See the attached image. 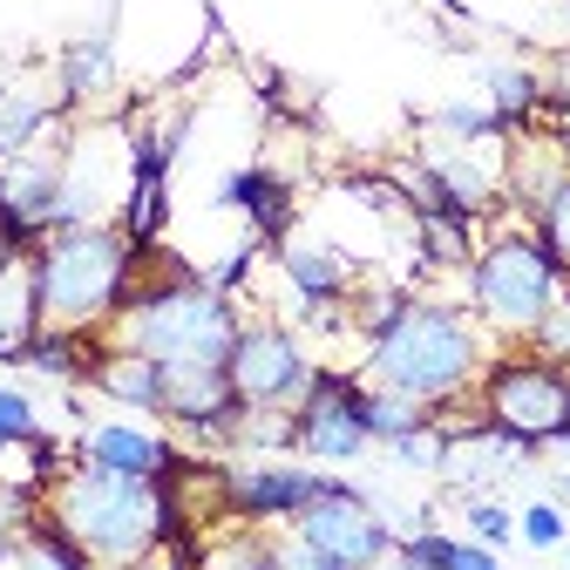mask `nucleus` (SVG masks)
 <instances>
[{
  "instance_id": "1",
  "label": "nucleus",
  "mask_w": 570,
  "mask_h": 570,
  "mask_svg": "<svg viewBox=\"0 0 570 570\" xmlns=\"http://www.w3.org/2000/svg\"><path fill=\"white\" fill-rule=\"evenodd\" d=\"M48 523L68 530L102 570L157 557L177 537V495L170 482H142V475H116L96 462H68L48 482Z\"/></svg>"
},
{
  "instance_id": "2",
  "label": "nucleus",
  "mask_w": 570,
  "mask_h": 570,
  "mask_svg": "<svg viewBox=\"0 0 570 570\" xmlns=\"http://www.w3.org/2000/svg\"><path fill=\"white\" fill-rule=\"evenodd\" d=\"M489 367L482 353V320L449 306V299H407L401 320L367 340V387H387V394H407L421 401L428 414L462 401Z\"/></svg>"
},
{
  "instance_id": "3",
  "label": "nucleus",
  "mask_w": 570,
  "mask_h": 570,
  "mask_svg": "<svg viewBox=\"0 0 570 570\" xmlns=\"http://www.w3.org/2000/svg\"><path fill=\"white\" fill-rule=\"evenodd\" d=\"M136 258H142V245L122 225H68V232H48L28 252L41 326L109 333V320L136 293Z\"/></svg>"
},
{
  "instance_id": "4",
  "label": "nucleus",
  "mask_w": 570,
  "mask_h": 570,
  "mask_svg": "<svg viewBox=\"0 0 570 570\" xmlns=\"http://www.w3.org/2000/svg\"><path fill=\"white\" fill-rule=\"evenodd\" d=\"M238 306L225 293H210L204 272H170L157 285H136L122 313L109 320V346H136L164 367H225L238 340Z\"/></svg>"
},
{
  "instance_id": "5",
  "label": "nucleus",
  "mask_w": 570,
  "mask_h": 570,
  "mask_svg": "<svg viewBox=\"0 0 570 570\" xmlns=\"http://www.w3.org/2000/svg\"><path fill=\"white\" fill-rule=\"evenodd\" d=\"M563 278L570 265L543 245V232H503L469 258V306L495 340H530Z\"/></svg>"
},
{
  "instance_id": "6",
  "label": "nucleus",
  "mask_w": 570,
  "mask_h": 570,
  "mask_svg": "<svg viewBox=\"0 0 570 570\" xmlns=\"http://www.w3.org/2000/svg\"><path fill=\"white\" fill-rule=\"evenodd\" d=\"M482 421L495 428V435H510L517 449L543 455L570 435V367L543 361V353H503V361H489L482 381Z\"/></svg>"
},
{
  "instance_id": "7",
  "label": "nucleus",
  "mask_w": 570,
  "mask_h": 570,
  "mask_svg": "<svg viewBox=\"0 0 570 570\" xmlns=\"http://www.w3.org/2000/svg\"><path fill=\"white\" fill-rule=\"evenodd\" d=\"M293 537H299L320 563H333V570H374V563H387L394 543H401L394 523H387V510L374 503L361 482H346V475H326V489L293 517Z\"/></svg>"
},
{
  "instance_id": "8",
  "label": "nucleus",
  "mask_w": 570,
  "mask_h": 570,
  "mask_svg": "<svg viewBox=\"0 0 570 570\" xmlns=\"http://www.w3.org/2000/svg\"><path fill=\"white\" fill-rule=\"evenodd\" d=\"M225 374H232V394L245 401V414H293L299 394L313 387L320 361L285 320H245L238 340H232Z\"/></svg>"
},
{
  "instance_id": "9",
  "label": "nucleus",
  "mask_w": 570,
  "mask_h": 570,
  "mask_svg": "<svg viewBox=\"0 0 570 570\" xmlns=\"http://www.w3.org/2000/svg\"><path fill=\"white\" fill-rule=\"evenodd\" d=\"M367 449H374V435H367V381L340 374V367H320L313 387L293 407V455L340 469V462H361Z\"/></svg>"
},
{
  "instance_id": "10",
  "label": "nucleus",
  "mask_w": 570,
  "mask_h": 570,
  "mask_svg": "<svg viewBox=\"0 0 570 570\" xmlns=\"http://www.w3.org/2000/svg\"><path fill=\"white\" fill-rule=\"evenodd\" d=\"M326 489V469H306L299 455H252L218 469V495L238 523H293Z\"/></svg>"
},
{
  "instance_id": "11",
  "label": "nucleus",
  "mask_w": 570,
  "mask_h": 570,
  "mask_svg": "<svg viewBox=\"0 0 570 570\" xmlns=\"http://www.w3.org/2000/svg\"><path fill=\"white\" fill-rule=\"evenodd\" d=\"M61 164H68V136H48L35 150L0 164V232H8L21 252H35L55 232L61 210Z\"/></svg>"
},
{
  "instance_id": "12",
  "label": "nucleus",
  "mask_w": 570,
  "mask_h": 570,
  "mask_svg": "<svg viewBox=\"0 0 570 570\" xmlns=\"http://www.w3.org/2000/svg\"><path fill=\"white\" fill-rule=\"evenodd\" d=\"M278 278H285V293L299 299V313H313V320H326V326H333V313L353 299V258H346L340 245L313 238V232H285V238H278Z\"/></svg>"
},
{
  "instance_id": "13",
  "label": "nucleus",
  "mask_w": 570,
  "mask_h": 570,
  "mask_svg": "<svg viewBox=\"0 0 570 570\" xmlns=\"http://www.w3.org/2000/svg\"><path fill=\"white\" fill-rule=\"evenodd\" d=\"M76 462L116 469V475H142V482H170L177 449H170L164 428L129 421V414H109V421H82V435H76Z\"/></svg>"
},
{
  "instance_id": "14",
  "label": "nucleus",
  "mask_w": 570,
  "mask_h": 570,
  "mask_svg": "<svg viewBox=\"0 0 570 570\" xmlns=\"http://www.w3.org/2000/svg\"><path fill=\"white\" fill-rule=\"evenodd\" d=\"M164 421L184 428V435H197V442H238L245 401L232 394V374L225 367H170Z\"/></svg>"
},
{
  "instance_id": "15",
  "label": "nucleus",
  "mask_w": 570,
  "mask_h": 570,
  "mask_svg": "<svg viewBox=\"0 0 570 570\" xmlns=\"http://www.w3.org/2000/svg\"><path fill=\"white\" fill-rule=\"evenodd\" d=\"M89 387L102 401H116L122 414H142V421H164V394H170V367L150 361L136 346H102V361L89 374Z\"/></svg>"
},
{
  "instance_id": "16",
  "label": "nucleus",
  "mask_w": 570,
  "mask_h": 570,
  "mask_svg": "<svg viewBox=\"0 0 570 570\" xmlns=\"http://www.w3.org/2000/svg\"><path fill=\"white\" fill-rule=\"evenodd\" d=\"M109 89H116V35L109 28L76 35V41L61 48V61H55V96H61V109H96Z\"/></svg>"
},
{
  "instance_id": "17",
  "label": "nucleus",
  "mask_w": 570,
  "mask_h": 570,
  "mask_svg": "<svg viewBox=\"0 0 570 570\" xmlns=\"http://www.w3.org/2000/svg\"><path fill=\"white\" fill-rule=\"evenodd\" d=\"M218 204L225 210H245V225L258 245H278L285 232H293V197H285V184L265 170V164H245L218 184Z\"/></svg>"
},
{
  "instance_id": "18",
  "label": "nucleus",
  "mask_w": 570,
  "mask_h": 570,
  "mask_svg": "<svg viewBox=\"0 0 570 570\" xmlns=\"http://www.w3.org/2000/svg\"><path fill=\"white\" fill-rule=\"evenodd\" d=\"M102 333H68V326H41L35 340H28V353H21V367L28 374H41V381H61V387H82L89 374H96V361H102Z\"/></svg>"
},
{
  "instance_id": "19",
  "label": "nucleus",
  "mask_w": 570,
  "mask_h": 570,
  "mask_svg": "<svg viewBox=\"0 0 570 570\" xmlns=\"http://www.w3.org/2000/svg\"><path fill=\"white\" fill-rule=\"evenodd\" d=\"M61 129V96H41V89H0V164L35 150Z\"/></svg>"
},
{
  "instance_id": "20",
  "label": "nucleus",
  "mask_w": 570,
  "mask_h": 570,
  "mask_svg": "<svg viewBox=\"0 0 570 570\" xmlns=\"http://www.w3.org/2000/svg\"><path fill=\"white\" fill-rule=\"evenodd\" d=\"M35 333H41L35 278H28V265H14V272H0V361L21 367V353H28V340H35Z\"/></svg>"
},
{
  "instance_id": "21",
  "label": "nucleus",
  "mask_w": 570,
  "mask_h": 570,
  "mask_svg": "<svg viewBox=\"0 0 570 570\" xmlns=\"http://www.w3.org/2000/svg\"><path fill=\"white\" fill-rule=\"evenodd\" d=\"M14 570H102V563H96L76 537H68V530H55V523L41 517V523L28 530V543L14 550Z\"/></svg>"
},
{
  "instance_id": "22",
  "label": "nucleus",
  "mask_w": 570,
  "mask_h": 570,
  "mask_svg": "<svg viewBox=\"0 0 570 570\" xmlns=\"http://www.w3.org/2000/svg\"><path fill=\"white\" fill-rule=\"evenodd\" d=\"M41 517H48L41 482H14V475H0V557H14Z\"/></svg>"
},
{
  "instance_id": "23",
  "label": "nucleus",
  "mask_w": 570,
  "mask_h": 570,
  "mask_svg": "<svg viewBox=\"0 0 570 570\" xmlns=\"http://www.w3.org/2000/svg\"><path fill=\"white\" fill-rule=\"evenodd\" d=\"M537 76H530V68H517V61H495V68H482V102L495 109V116H503V129L517 122V116H530L537 109Z\"/></svg>"
},
{
  "instance_id": "24",
  "label": "nucleus",
  "mask_w": 570,
  "mask_h": 570,
  "mask_svg": "<svg viewBox=\"0 0 570 570\" xmlns=\"http://www.w3.org/2000/svg\"><path fill=\"white\" fill-rule=\"evenodd\" d=\"M428 421H435V414H428L421 401L387 394V387H367V435H374V449H387V442L414 435V428H428Z\"/></svg>"
},
{
  "instance_id": "25",
  "label": "nucleus",
  "mask_w": 570,
  "mask_h": 570,
  "mask_svg": "<svg viewBox=\"0 0 570 570\" xmlns=\"http://www.w3.org/2000/svg\"><path fill=\"white\" fill-rule=\"evenodd\" d=\"M517 543H523V550H563V543H570V510L550 503V495L523 503V510H517Z\"/></svg>"
},
{
  "instance_id": "26",
  "label": "nucleus",
  "mask_w": 570,
  "mask_h": 570,
  "mask_svg": "<svg viewBox=\"0 0 570 570\" xmlns=\"http://www.w3.org/2000/svg\"><path fill=\"white\" fill-rule=\"evenodd\" d=\"M462 537L503 550V543H517V510L495 503V495H462Z\"/></svg>"
},
{
  "instance_id": "27",
  "label": "nucleus",
  "mask_w": 570,
  "mask_h": 570,
  "mask_svg": "<svg viewBox=\"0 0 570 570\" xmlns=\"http://www.w3.org/2000/svg\"><path fill=\"white\" fill-rule=\"evenodd\" d=\"M41 435H48V428H41V407H35L21 387L0 381V455H8V449H35Z\"/></svg>"
},
{
  "instance_id": "28",
  "label": "nucleus",
  "mask_w": 570,
  "mask_h": 570,
  "mask_svg": "<svg viewBox=\"0 0 570 570\" xmlns=\"http://www.w3.org/2000/svg\"><path fill=\"white\" fill-rule=\"evenodd\" d=\"M435 129L455 136V142H482V136H503V116H495L482 96H462V102H442L435 109Z\"/></svg>"
},
{
  "instance_id": "29",
  "label": "nucleus",
  "mask_w": 570,
  "mask_h": 570,
  "mask_svg": "<svg viewBox=\"0 0 570 570\" xmlns=\"http://www.w3.org/2000/svg\"><path fill=\"white\" fill-rule=\"evenodd\" d=\"M238 563H245V570H333V563H320L299 537H252Z\"/></svg>"
},
{
  "instance_id": "30",
  "label": "nucleus",
  "mask_w": 570,
  "mask_h": 570,
  "mask_svg": "<svg viewBox=\"0 0 570 570\" xmlns=\"http://www.w3.org/2000/svg\"><path fill=\"white\" fill-rule=\"evenodd\" d=\"M523 346L543 353V361H557V367H570V278H563V293L550 299V313L537 320V333H530Z\"/></svg>"
},
{
  "instance_id": "31",
  "label": "nucleus",
  "mask_w": 570,
  "mask_h": 570,
  "mask_svg": "<svg viewBox=\"0 0 570 570\" xmlns=\"http://www.w3.org/2000/svg\"><path fill=\"white\" fill-rule=\"evenodd\" d=\"M537 232H543V245L570 265V177H557V184L543 190V204H537Z\"/></svg>"
},
{
  "instance_id": "32",
  "label": "nucleus",
  "mask_w": 570,
  "mask_h": 570,
  "mask_svg": "<svg viewBox=\"0 0 570 570\" xmlns=\"http://www.w3.org/2000/svg\"><path fill=\"white\" fill-rule=\"evenodd\" d=\"M442 570H510V563H503V550H489V543H475V537H455V550H449Z\"/></svg>"
},
{
  "instance_id": "33",
  "label": "nucleus",
  "mask_w": 570,
  "mask_h": 570,
  "mask_svg": "<svg viewBox=\"0 0 570 570\" xmlns=\"http://www.w3.org/2000/svg\"><path fill=\"white\" fill-rule=\"evenodd\" d=\"M550 503L570 510V455H563V469H550Z\"/></svg>"
},
{
  "instance_id": "34",
  "label": "nucleus",
  "mask_w": 570,
  "mask_h": 570,
  "mask_svg": "<svg viewBox=\"0 0 570 570\" xmlns=\"http://www.w3.org/2000/svg\"><path fill=\"white\" fill-rule=\"evenodd\" d=\"M116 570H170V563H164V550H157V557H136V563H116Z\"/></svg>"
},
{
  "instance_id": "35",
  "label": "nucleus",
  "mask_w": 570,
  "mask_h": 570,
  "mask_svg": "<svg viewBox=\"0 0 570 570\" xmlns=\"http://www.w3.org/2000/svg\"><path fill=\"white\" fill-rule=\"evenodd\" d=\"M374 570H428V563H414V557H401V550H394V557H387V563H374Z\"/></svg>"
},
{
  "instance_id": "36",
  "label": "nucleus",
  "mask_w": 570,
  "mask_h": 570,
  "mask_svg": "<svg viewBox=\"0 0 570 570\" xmlns=\"http://www.w3.org/2000/svg\"><path fill=\"white\" fill-rule=\"evenodd\" d=\"M557 570H570V543H563V550H557Z\"/></svg>"
}]
</instances>
